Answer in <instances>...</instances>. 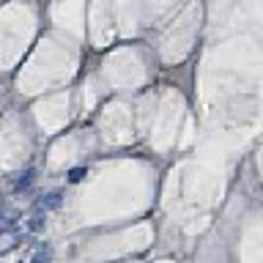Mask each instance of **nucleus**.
<instances>
[{
  "label": "nucleus",
  "instance_id": "f03ea898",
  "mask_svg": "<svg viewBox=\"0 0 263 263\" xmlns=\"http://www.w3.org/2000/svg\"><path fill=\"white\" fill-rule=\"evenodd\" d=\"M30 181H33V173L30 170H25L20 178H16V189H25V186H30Z\"/></svg>",
  "mask_w": 263,
  "mask_h": 263
},
{
  "label": "nucleus",
  "instance_id": "f257e3e1",
  "mask_svg": "<svg viewBox=\"0 0 263 263\" xmlns=\"http://www.w3.org/2000/svg\"><path fill=\"white\" fill-rule=\"evenodd\" d=\"M55 205H61V195L58 192H49L44 200L39 203V211H44V209H55Z\"/></svg>",
  "mask_w": 263,
  "mask_h": 263
},
{
  "label": "nucleus",
  "instance_id": "7ed1b4c3",
  "mask_svg": "<svg viewBox=\"0 0 263 263\" xmlns=\"http://www.w3.org/2000/svg\"><path fill=\"white\" fill-rule=\"evenodd\" d=\"M41 225H44V219H41V211H36V214L30 217L28 228H30V230H41Z\"/></svg>",
  "mask_w": 263,
  "mask_h": 263
},
{
  "label": "nucleus",
  "instance_id": "39448f33",
  "mask_svg": "<svg viewBox=\"0 0 263 263\" xmlns=\"http://www.w3.org/2000/svg\"><path fill=\"white\" fill-rule=\"evenodd\" d=\"M33 263H47V252H39V255H36V260H33Z\"/></svg>",
  "mask_w": 263,
  "mask_h": 263
},
{
  "label": "nucleus",
  "instance_id": "20e7f679",
  "mask_svg": "<svg viewBox=\"0 0 263 263\" xmlns=\"http://www.w3.org/2000/svg\"><path fill=\"white\" fill-rule=\"evenodd\" d=\"M82 176H85V167H74V170H69V181H71V184L82 181Z\"/></svg>",
  "mask_w": 263,
  "mask_h": 263
}]
</instances>
